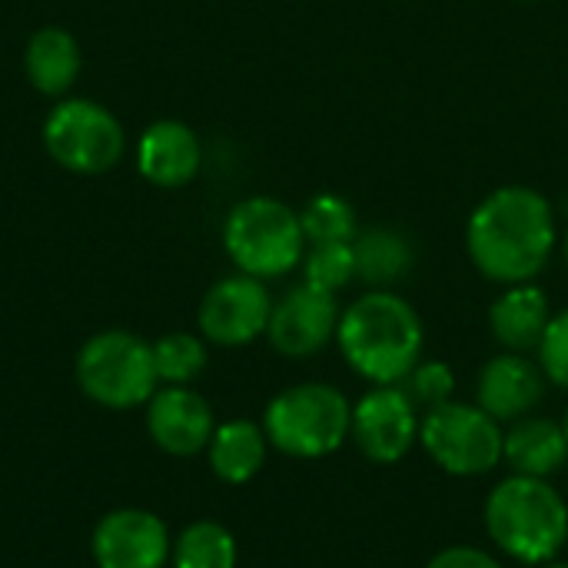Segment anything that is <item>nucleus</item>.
Masks as SVG:
<instances>
[{"label":"nucleus","mask_w":568,"mask_h":568,"mask_svg":"<svg viewBox=\"0 0 568 568\" xmlns=\"http://www.w3.org/2000/svg\"><path fill=\"white\" fill-rule=\"evenodd\" d=\"M349 439L376 466H393L406 459L419 443L416 403L403 386H373L353 406Z\"/></svg>","instance_id":"nucleus-10"},{"label":"nucleus","mask_w":568,"mask_h":568,"mask_svg":"<svg viewBox=\"0 0 568 568\" xmlns=\"http://www.w3.org/2000/svg\"><path fill=\"white\" fill-rule=\"evenodd\" d=\"M223 246L233 266L256 280H280L306 256L300 213L276 196H250L236 203L223 223Z\"/></svg>","instance_id":"nucleus-5"},{"label":"nucleus","mask_w":568,"mask_h":568,"mask_svg":"<svg viewBox=\"0 0 568 568\" xmlns=\"http://www.w3.org/2000/svg\"><path fill=\"white\" fill-rule=\"evenodd\" d=\"M153 343L126 329H106L90 336L77 353V386L103 409L146 406L156 393Z\"/></svg>","instance_id":"nucleus-6"},{"label":"nucleus","mask_w":568,"mask_h":568,"mask_svg":"<svg viewBox=\"0 0 568 568\" xmlns=\"http://www.w3.org/2000/svg\"><path fill=\"white\" fill-rule=\"evenodd\" d=\"M409 399L416 406H426V409H436L443 403H453V393H456V373L449 363L443 359H419L413 366V373L399 383Z\"/></svg>","instance_id":"nucleus-25"},{"label":"nucleus","mask_w":568,"mask_h":568,"mask_svg":"<svg viewBox=\"0 0 568 568\" xmlns=\"http://www.w3.org/2000/svg\"><path fill=\"white\" fill-rule=\"evenodd\" d=\"M146 433L170 456H196L216 433L213 406L190 386H163L146 403Z\"/></svg>","instance_id":"nucleus-13"},{"label":"nucleus","mask_w":568,"mask_h":568,"mask_svg":"<svg viewBox=\"0 0 568 568\" xmlns=\"http://www.w3.org/2000/svg\"><path fill=\"white\" fill-rule=\"evenodd\" d=\"M559 243L552 203L523 183L493 190L466 223V250L473 266L499 286L532 283L552 260Z\"/></svg>","instance_id":"nucleus-1"},{"label":"nucleus","mask_w":568,"mask_h":568,"mask_svg":"<svg viewBox=\"0 0 568 568\" xmlns=\"http://www.w3.org/2000/svg\"><path fill=\"white\" fill-rule=\"evenodd\" d=\"M23 70L30 83L47 93L60 97L73 87L80 73V43L70 30L63 27H40L23 50Z\"/></svg>","instance_id":"nucleus-20"},{"label":"nucleus","mask_w":568,"mask_h":568,"mask_svg":"<svg viewBox=\"0 0 568 568\" xmlns=\"http://www.w3.org/2000/svg\"><path fill=\"white\" fill-rule=\"evenodd\" d=\"M353 403L329 383H296L276 393L263 413L273 449L293 459H323L349 439Z\"/></svg>","instance_id":"nucleus-4"},{"label":"nucleus","mask_w":568,"mask_h":568,"mask_svg":"<svg viewBox=\"0 0 568 568\" xmlns=\"http://www.w3.org/2000/svg\"><path fill=\"white\" fill-rule=\"evenodd\" d=\"M546 373L526 353L493 356L476 379V406L496 423H516L539 409L546 399Z\"/></svg>","instance_id":"nucleus-14"},{"label":"nucleus","mask_w":568,"mask_h":568,"mask_svg":"<svg viewBox=\"0 0 568 568\" xmlns=\"http://www.w3.org/2000/svg\"><path fill=\"white\" fill-rule=\"evenodd\" d=\"M203 163V146L196 133L180 120H156L140 133L136 170L143 180L163 190L186 186Z\"/></svg>","instance_id":"nucleus-15"},{"label":"nucleus","mask_w":568,"mask_h":568,"mask_svg":"<svg viewBox=\"0 0 568 568\" xmlns=\"http://www.w3.org/2000/svg\"><path fill=\"white\" fill-rule=\"evenodd\" d=\"M339 313L333 293L300 283L273 303L266 339L286 359H310L336 339Z\"/></svg>","instance_id":"nucleus-11"},{"label":"nucleus","mask_w":568,"mask_h":568,"mask_svg":"<svg viewBox=\"0 0 568 568\" xmlns=\"http://www.w3.org/2000/svg\"><path fill=\"white\" fill-rule=\"evenodd\" d=\"M156 379L166 386H190L206 369V343L193 333H166L153 343Z\"/></svg>","instance_id":"nucleus-23"},{"label":"nucleus","mask_w":568,"mask_h":568,"mask_svg":"<svg viewBox=\"0 0 568 568\" xmlns=\"http://www.w3.org/2000/svg\"><path fill=\"white\" fill-rule=\"evenodd\" d=\"M503 463L516 476L552 479L568 463L566 426L546 416H526L509 423L503 436Z\"/></svg>","instance_id":"nucleus-17"},{"label":"nucleus","mask_w":568,"mask_h":568,"mask_svg":"<svg viewBox=\"0 0 568 568\" xmlns=\"http://www.w3.org/2000/svg\"><path fill=\"white\" fill-rule=\"evenodd\" d=\"M173 568H236V539L226 526L200 519L190 523L173 542Z\"/></svg>","instance_id":"nucleus-21"},{"label":"nucleus","mask_w":568,"mask_h":568,"mask_svg":"<svg viewBox=\"0 0 568 568\" xmlns=\"http://www.w3.org/2000/svg\"><path fill=\"white\" fill-rule=\"evenodd\" d=\"M43 146L50 160H57L63 170L80 176H97L123 160L126 133L103 103L73 97L47 113Z\"/></svg>","instance_id":"nucleus-8"},{"label":"nucleus","mask_w":568,"mask_h":568,"mask_svg":"<svg viewBox=\"0 0 568 568\" xmlns=\"http://www.w3.org/2000/svg\"><path fill=\"white\" fill-rule=\"evenodd\" d=\"M486 532L523 566L556 562L568 542V503L549 479L513 473L486 499Z\"/></svg>","instance_id":"nucleus-3"},{"label":"nucleus","mask_w":568,"mask_h":568,"mask_svg":"<svg viewBox=\"0 0 568 568\" xmlns=\"http://www.w3.org/2000/svg\"><path fill=\"white\" fill-rule=\"evenodd\" d=\"M303 233H306V246H320V243H353L359 233V220H356V206L339 196V193H320L313 196L303 213H300Z\"/></svg>","instance_id":"nucleus-22"},{"label":"nucleus","mask_w":568,"mask_h":568,"mask_svg":"<svg viewBox=\"0 0 568 568\" xmlns=\"http://www.w3.org/2000/svg\"><path fill=\"white\" fill-rule=\"evenodd\" d=\"M536 353H539V366H542L546 379L568 393V306L552 313Z\"/></svg>","instance_id":"nucleus-26"},{"label":"nucleus","mask_w":568,"mask_h":568,"mask_svg":"<svg viewBox=\"0 0 568 568\" xmlns=\"http://www.w3.org/2000/svg\"><path fill=\"white\" fill-rule=\"evenodd\" d=\"M549 320H552L549 296L536 283L503 286V293L489 306V333L506 353L539 349Z\"/></svg>","instance_id":"nucleus-16"},{"label":"nucleus","mask_w":568,"mask_h":568,"mask_svg":"<svg viewBox=\"0 0 568 568\" xmlns=\"http://www.w3.org/2000/svg\"><path fill=\"white\" fill-rule=\"evenodd\" d=\"M562 256H566V266H568V230H566V236H562Z\"/></svg>","instance_id":"nucleus-28"},{"label":"nucleus","mask_w":568,"mask_h":568,"mask_svg":"<svg viewBox=\"0 0 568 568\" xmlns=\"http://www.w3.org/2000/svg\"><path fill=\"white\" fill-rule=\"evenodd\" d=\"M503 423L476 403H443L419 419V446L449 476H489L503 463Z\"/></svg>","instance_id":"nucleus-7"},{"label":"nucleus","mask_w":568,"mask_h":568,"mask_svg":"<svg viewBox=\"0 0 568 568\" xmlns=\"http://www.w3.org/2000/svg\"><path fill=\"white\" fill-rule=\"evenodd\" d=\"M426 568H506L496 556H489L486 549L476 546H446L443 552H436Z\"/></svg>","instance_id":"nucleus-27"},{"label":"nucleus","mask_w":568,"mask_h":568,"mask_svg":"<svg viewBox=\"0 0 568 568\" xmlns=\"http://www.w3.org/2000/svg\"><path fill=\"white\" fill-rule=\"evenodd\" d=\"M170 552L173 542L163 519L146 509H113L90 536L97 568H163Z\"/></svg>","instance_id":"nucleus-12"},{"label":"nucleus","mask_w":568,"mask_h":568,"mask_svg":"<svg viewBox=\"0 0 568 568\" xmlns=\"http://www.w3.org/2000/svg\"><path fill=\"white\" fill-rule=\"evenodd\" d=\"M562 426H566V436H568V413H566V419H562Z\"/></svg>","instance_id":"nucleus-30"},{"label":"nucleus","mask_w":568,"mask_h":568,"mask_svg":"<svg viewBox=\"0 0 568 568\" xmlns=\"http://www.w3.org/2000/svg\"><path fill=\"white\" fill-rule=\"evenodd\" d=\"M266 449L270 439L263 433V426L250 423V419H230L223 426H216L206 456H210V469L220 483L230 486H243L250 479L260 476V469L266 466Z\"/></svg>","instance_id":"nucleus-19"},{"label":"nucleus","mask_w":568,"mask_h":568,"mask_svg":"<svg viewBox=\"0 0 568 568\" xmlns=\"http://www.w3.org/2000/svg\"><path fill=\"white\" fill-rule=\"evenodd\" d=\"M542 568H568V562H546Z\"/></svg>","instance_id":"nucleus-29"},{"label":"nucleus","mask_w":568,"mask_h":568,"mask_svg":"<svg viewBox=\"0 0 568 568\" xmlns=\"http://www.w3.org/2000/svg\"><path fill=\"white\" fill-rule=\"evenodd\" d=\"M356 253V280L369 290H389L413 273L416 250L413 240L396 226H369L359 230L353 240Z\"/></svg>","instance_id":"nucleus-18"},{"label":"nucleus","mask_w":568,"mask_h":568,"mask_svg":"<svg viewBox=\"0 0 568 568\" xmlns=\"http://www.w3.org/2000/svg\"><path fill=\"white\" fill-rule=\"evenodd\" d=\"M426 329L409 300L369 290L339 313L336 346L346 366L373 386H399L423 359Z\"/></svg>","instance_id":"nucleus-2"},{"label":"nucleus","mask_w":568,"mask_h":568,"mask_svg":"<svg viewBox=\"0 0 568 568\" xmlns=\"http://www.w3.org/2000/svg\"><path fill=\"white\" fill-rule=\"evenodd\" d=\"M270 316H273V296L266 283L246 273H233L206 290V296L200 300L196 323L206 343L233 349L266 336Z\"/></svg>","instance_id":"nucleus-9"},{"label":"nucleus","mask_w":568,"mask_h":568,"mask_svg":"<svg viewBox=\"0 0 568 568\" xmlns=\"http://www.w3.org/2000/svg\"><path fill=\"white\" fill-rule=\"evenodd\" d=\"M303 283L316 286L323 293H339L356 280V253L353 243H320V246H306L303 256Z\"/></svg>","instance_id":"nucleus-24"}]
</instances>
